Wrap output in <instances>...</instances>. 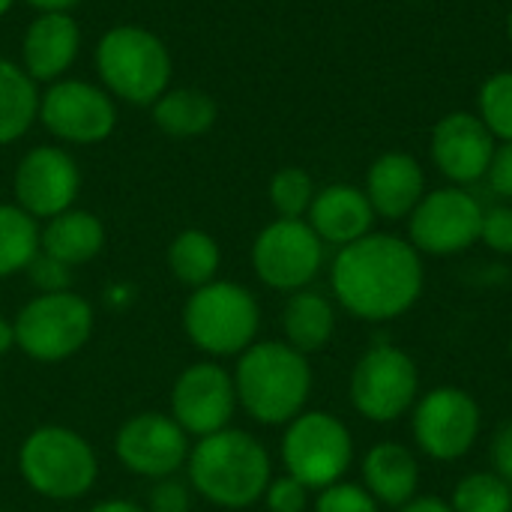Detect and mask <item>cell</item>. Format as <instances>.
I'll return each mask as SVG.
<instances>
[{
  "label": "cell",
  "instance_id": "obj_1",
  "mask_svg": "<svg viewBox=\"0 0 512 512\" xmlns=\"http://www.w3.org/2000/svg\"><path fill=\"white\" fill-rule=\"evenodd\" d=\"M330 285L354 318L393 321L420 300L426 270L411 240L372 231L339 249Z\"/></svg>",
  "mask_w": 512,
  "mask_h": 512
},
{
  "label": "cell",
  "instance_id": "obj_2",
  "mask_svg": "<svg viewBox=\"0 0 512 512\" xmlns=\"http://www.w3.org/2000/svg\"><path fill=\"white\" fill-rule=\"evenodd\" d=\"M186 465L192 489L225 510L252 507L273 480L264 444L240 429H222L201 438Z\"/></svg>",
  "mask_w": 512,
  "mask_h": 512
},
{
  "label": "cell",
  "instance_id": "obj_3",
  "mask_svg": "<svg viewBox=\"0 0 512 512\" xmlns=\"http://www.w3.org/2000/svg\"><path fill=\"white\" fill-rule=\"evenodd\" d=\"M234 390L237 405L252 420L282 426L303 414L312 393V369L306 354L288 342H255L240 354Z\"/></svg>",
  "mask_w": 512,
  "mask_h": 512
},
{
  "label": "cell",
  "instance_id": "obj_4",
  "mask_svg": "<svg viewBox=\"0 0 512 512\" xmlns=\"http://www.w3.org/2000/svg\"><path fill=\"white\" fill-rule=\"evenodd\" d=\"M24 483L51 501H75L96 483L99 465L93 447L72 429L42 426L30 432L18 450Z\"/></svg>",
  "mask_w": 512,
  "mask_h": 512
},
{
  "label": "cell",
  "instance_id": "obj_5",
  "mask_svg": "<svg viewBox=\"0 0 512 512\" xmlns=\"http://www.w3.org/2000/svg\"><path fill=\"white\" fill-rule=\"evenodd\" d=\"M261 324L258 300L237 282H207L183 306L186 336L213 357H234L255 345Z\"/></svg>",
  "mask_w": 512,
  "mask_h": 512
},
{
  "label": "cell",
  "instance_id": "obj_6",
  "mask_svg": "<svg viewBox=\"0 0 512 512\" xmlns=\"http://www.w3.org/2000/svg\"><path fill=\"white\" fill-rule=\"evenodd\" d=\"M96 63L108 90L135 105L156 102L171 78V57L165 45L141 27L108 30L99 42Z\"/></svg>",
  "mask_w": 512,
  "mask_h": 512
},
{
  "label": "cell",
  "instance_id": "obj_7",
  "mask_svg": "<svg viewBox=\"0 0 512 512\" xmlns=\"http://www.w3.org/2000/svg\"><path fill=\"white\" fill-rule=\"evenodd\" d=\"M15 348L42 363L78 354L93 333V309L72 291L33 297L12 321Z\"/></svg>",
  "mask_w": 512,
  "mask_h": 512
},
{
  "label": "cell",
  "instance_id": "obj_8",
  "mask_svg": "<svg viewBox=\"0 0 512 512\" xmlns=\"http://www.w3.org/2000/svg\"><path fill=\"white\" fill-rule=\"evenodd\" d=\"M354 459L348 426L327 411H303L288 423L282 462L306 489H327L345 477Z\"/></svg>",
  "mask_w": 512,
  "mask_h": 512
},
{
  "label": "cell",
  "instance_id": "obj_9",
  "mask_svg": "<svg viewBox=\"0 0 512 512\" xmlns=\"http://www.w3.org/2000/svg\"><path fill=\"white\" fill-rule=\"evenodd\" d=\"M420 372L396 345L369 348L351 372V402L372 423H393L417 405Z\"/></svg>",
  "mask_w": 512,
  "mask_h": 512
},
{
  "label": "cell",
  "instance_id": "obj_10",
  "mask_svg": "<svg viewBox=\"0 0 512 512\" xmlns=\"http://www.w3.org/2000/svg\"><path fill=\"white\" fill-rule=\"evenodd\" d=\"M483 414L462 387H435L411 408V432L417 447L438 462L462 459L480 438Z\"/></svg>",
  "mask_w": 512,
  "mask_h": 512
},
{
  "label": "cell",
  "instance_id": "obj_11",
  "mask_svg": "<svg viewBox=\"0 0 512 512\" xmlns=\"http://www.w3.org/2000/svg\"><path fill=\"white\" fill-rule=\"evenodd\" d=\"M483 207L462 189L447 186L426 192L408 216V240L420 255H456L480 240Z\"/></svg>",
  "mask_w": 512,
  "mask_h": 512
},
{
  "label": "cell",
  "instance_id": "obj_12",
  "mask_svg": "<svg viewBox=\"0 0 512 512\" xmlns=\"http://www.w3.org/2000/svg\"><path fill=\"white\" fill-rule=\"evenodd\" d=\"M324 264V243L303 219H276L252 246L258 279L276 291H303Z\"/></svg>",
  "mask_w": 512,
  "mask_h": 512
},
{
  "label": "cell",
  "instance_id": "obj_13",
  "mask_svg": "<svg viewBox=\"0 0 512 512\" xmlns=\"http://www.w3.org/2000/svg\"><path fill=\"white\" fill-rule=\"evenodd\" d=\"M114 453L120 465H126L138 477L162 480L174 477L186 462H189V435L183 426L159 411H144L129 417L117 438H114Z\"/></svg>",
  "mask_w": 512,
  "mask_h": 512
},
{
  "label": "cell",
  "instance_id": "obj_14",
  "mask_svg": "<svg viewBox=\"0 0 512 512\" xmlns=\"http://www.w3.org/2000/svg\"><path fill=\"white\" fill-rule=\"evenodd\" d=\"M237 411L234 375L216 363H192L180 372L171 393V417L186 435L207 438L228 429Z\"/></svg>",
  "mask_w": 512,
  "mask_h": 512
},
{
  "label": "cell",
  "instance_id": "obj_15",
  "mask_svg": "<svg viewBox=\"0 0 512 512\" xmlns=\"http://www.w3.org/2000/svg\"><path fill=\"white\" fill-rule=\"evenodd\" d=\"M495 147V135L471 111H450L432 129V162L453 186L483 180Z\"/></svg>",
  "mask_w": 512,
  "mask_h": 512
},
{
  "label": "cell",
  "instance_id": "obj_16",
  "mask_svg": "<svg viewBox=\"0 0 512 512\" xmlns=\"http://www.w3.org/2000/svg\"><path fill=\"white\" fill-rule=\"evenodd\" d=\"M42 123L66 141L93 144L111 135L114 105L111 99L87 81H60L39 102Z\"/></svg>",
  "mask_w": 512,
  "mask_h": 512
},
{
  "label": "cell",
  "instance_id": "obj_17",
  "mask_svg": "<svg viewBox=\"0 0 512 512\" xmlns=\"http://www.w3.org/2000/svg\"><path fill=\"white\" fill-rule=\"evenodd\" d=\"M78 195V168L69 153L57 147L30 150L15 171V201L33 219H51L72 207Z\"/></svg>",
  "mask_w": 512,
  "mask_h": 512
},
{
  "label": "cell",
  "instance_id": "obj_18",
  "mask_svg": "<svg viewBox=\"0 0 512 512\" xmlns=\"http://www.w3.org/2000/svg\"><path fill=\"white\" fill-rule=\"evenodd\" d=\"M366 198L375 216L408 219L426 195V174L411 153L393 150L378 156L366 174Z\"/></svg>",
  "mask_w": 512,
  "mask_h": 512
},
{
  "label": "cell",
  "instance_id": "obj_19",
  "mask_svg": "<svg viewBox=\"0 0 512 512\" xmlns=\"http://www.w3.org/2000/svg\"><path fill=\"white\" fill-rule=\"evenodd\" d=\"M309 225L321 237V243H333L342 249L372 234L375 210L363 189L348 183H333L315 192V201L309 207Z\"/></svg>",
  "mask_w": 512,
  "mask_h": 512
},
{
  "label": "cell",
  "instance_id": "obj_20",
  "mask_svg": "<svg viewBox=\"0 0 512 512\" xmlns=\"http://www.w3.org/2000/svg\"><path fill=\"white\" fill-rule=\"evenodd\" d=\"M78 54V27L66 12H42L24 36V72L36 81L57 78Z\"/></svg>",
  "mask_w": 512,
  "mask_h": 512
},
{
  "label": "cell",
  "instance_id": "obj_21",
  "mask_svg": "<svg viewBox=\"0 0 512 512\" xmlns=\"http://www.w3.org/2000/svg\"><path fill=\"white\" fill-rule=\"evenodd\" d=\"M363 486L378 504L402 510L417 498V486H420L417 456L396 441L372 447L363 459Z\"/></svg>",
  "mask_w": 512,
  "mask_h": 512
},
{
  "label": "cell",
  "instance_id": "obj_22",
  "mask_svg": "<svg viewBox=\"0 0 512 512\" xmlns=\"http://www.w3.org/2000/svg\"><path fill=\"white\" fill-rule=\"evenodd\" d=\"M105 243L102 222L84 210H63L48 219L45 231H39V249L69 267H78L99 255Z\"/></svg>",
  "mask_w": 512,
  "mask_h": 512
},
{
  "label": "cell",
  "instance_id": "obj_23",
  "mask_svg": "<svg viewBox=\"0 0 512 512\" xmlns=\"http://www.w3.org/2000/svg\"><path fill=\"white\" fill-rule=\"evenodd\" d=\"M282 330L285 342L300 354H315L327 348L336 330L333 303L318 291H294L282 309Z\"/></svg>",
  "mask_w": 512,
  "mask_h": 512
},
{
  "label": "cell",
  "instance_id": "obj_24",
  "mask_svg": "<svg viewBox=\"0 0 512 512\" xmlns=\"http://www.w3.org/2000/svg\"><path fill=\"white\" fill-rule=\"evenodd\" d=\"M36 111L39 96L33 78L21 66L0 60V144H9L18 135H24Z\"/></svg>",
  "mask_w": 512,
  "mask_h": 512
},
{
  "label": "cell",
  "instance_id": "obj_25",
  "mask_svg": "<svg viewBox=\"0 0 512 512\" xmlns=\"http://www.w3.org/2000/svg\"><path fill=\"white\" fill-rule=\"evenodd\" d=\"M153 120L162 132L177 138L201 135L216 120V102L201 90H168L156 99Z\"/></svg>",
  "mask_w": 512,
  "mask_h": 512
},
{
  "label": "cell",
  "instance_id": "obj_26",
  "mask_svg": "<svg viewBox=\"0 0 512 512\" xmlns=\"http://www.w3.org/2000/svg\"><path fill=\"white\" fill-rule=\"evenodd\" d=\"M219 246L210 234L198 231V228H189L183 234L174 237L171 249H168V264L174 270V276L183 282V285H192V288H201L207 282L216 279V270H219Z\"/></svg>",
  "mask_w": 512,
  "mask_h": 512
},
{
  "label": "cell",
  "instance_id": "obj_27",
  "mask_svg": "<svg viewBox=\"0 0 512 512\" xmlns=\"http://www.w3.org/2000/svg\"><path fill=\"white\" fill-rule=\"evenodd\" d=\"M36 252H39V228L33 216L24 213L18 204H0V279L27 270Z\"/></svg>",
  "mask_w": 512,
  "mask_h": 512
},
{
  "label": "cell",
  "instance_id": "obj_28",
  "mask_svg": "<svg viewBox=\"0 0 512 512\" xmlns=\"http://www.w3.org/2000/svg\"><path fill=\"white\" fill-rule=\"evenodd\" d=\"M450 507L453 512H512V489L495 471H477L459 480Z\"/></svg>",
  "mask_w": 512,
  "mask_h": 512
},
{
  "label": "cell",
  "instance_id": "obj_29",
  "mask_svg": "<svg viewBox=\"0 0 512 512\" xmlns=\"http://www.w3.org/2000/svg\"><path fill=\"white\" fill-rule=\"evenodd\" d=\"M480 120L495 141H512V72H495L483 81L477 96Z\"/></svg>",
  "mask_w": 512,
  "mask_h": 512
},
{
  "label": "cell",
  "instance_id": "obj_30",
  "mask_svg": "<svg viewBox=\"0 0 512 512\" xmlns=\"http://www.w3.org/2000/svg\"><path fill=\"white\" fill-rule=\"evenodd\" d=\"M270 201L279 219H303L315 201V183L303 168H282L270 180Z\"/></svg>",
  "mask_w": 512,
  "mask_h": 512
},
{
  "label": "cell",
  "instance_id": "obj_31",
  "mask_svg": "<svg viewBox=\"0 0 512 512\" xmlns=\"http://www.w3.org/2000/svg\"><path fill=\"white\" fill-rule=\"evenodd\" d=\"M315 512H378V501L366 492V486L339 480L321 489L315 501Z\"/></svg>",
  "mask_w": 512,
  "mask_h": 512
},
{
  "label": "cell",
  "instance_id": "obj_32",
  "mask_svg": "<svg viewBox=\"0 0 512 512\" xmlns=\"http://www.w3.org/2000/svg\"><path fill=\"white\" fill-rule=\"evenodd\" d=\"M72 267L45 255L42 249L36 252V258L27 264V273L33 279V285L42 291V294H60V291H69V282H72Z\"/></svg>",
  "mask_w": 512,
  "mask_h": 512
},
{
  "label": "cell",
  "instance_id": "obj_33",
  "mask_svg": "<svg viewBox=\"0 0 512 512\" xmlns=\"http://www.w3.org/2000/svg\"><path fill=\"white\" fill-rule=\"evenodd\" d=\"M480 240L498 255H512V204H498V207L483 210Z\"/></svg>",
  "mask_w": 512,
  "mask_h": 512
},
{
  "label": "cell",
  "instance_id": "obj_34",
  "mask_svg": "<svg viewBox=\"0 0 512 512\" xmlns=\"http://www.w3.org/2000/svg\"><path fill=\"white\" fill-rule=\"evenodd\" d=\"M264 501H267L270 512H303L309 504V489L300 480H294L291 474H285V477L270 480Z\"/></svg>",
  "mask_w": 512,
  "mask_h": 512
},
{
  "label": "cell",
  "instance_id": "obj_35",
  "mask_svg": "<svg viewBox=\"0 0 512 512\" xmlns=\"http://www.w3.org/2000/svg\"><path fill=\"white\" fill-rule=\"evenodd\" d=\"M192 504V495H189V486L174 480V477H162L156 480V486L150 489V501H147V510L150 512H189Z\"/></svg>",
  "mask_w": 512,
  "mask_h": 512
},
{
  "label": "cell",
  "instance_id": "obj_36",
  "mask_svg": "<svg viewBox=\"0 0 512 512\" xmlns=\"http://www.w3.org/2000/svg\"><path fill=\"white\" fill-rule=\"evenodd\" d=\"M486 180H489L495 195L512 201V141H501L495 147L489 171H486Z\"/></svg>",
  "mask_w": 512,
  "mask_h": 512
},
{
  "label": "cell",
  "instance_id": "obj_37",
  "mask_svg": "<svg viewBox=\"0 0 512 512\" xmlns=\"http://www.w3.org/2000/svg\"><path fill=\"white\" fill-rule=\"evenodd\" d=\"M492 462H495V474L512 489V423H504L498 429L492 444Z\"/></svg>",
  "mask_w": 512,
  "mask_h": 512
},
{
  "label": "cell",
  "instance_id": "obj_38",
  "mask_svg": "<svg viewBox=\"0 0 512 512\" xmlns=\"http://www.w3.org/2000/svg\"><path fill=\"white\" fill-rule=\"evenodd\" d=\"M399 512H453V507L447 501H441V498H414Z\"/></svg>",
  "mask_w": 512,
  "mask_h": 512
},
{
  "label": "cell",
  "instance_id": "obj_39",
  "mask_svg": "<svg viewBox=\"0 0 512 512\" xmlns=\"http://www.w3.org/2000/svg\"><path fill=\"white\" fill-rule=\"evenodd\" d=\"M90 512H147L141 504H135V501H120V498H111V501H102V504H96Z\"/></svg>",
  "mask_w": 512,
  "mask_h": 512
},
{
  "label": "cell",
  "instance_id": "obj_40",
  "mask_svg": "<svg viewBox=\"0 0 512 512\" xmlns=\"http://www.w3.org/2000/svg\"><path fill=\"white\" fill-rule=\"evenodd\" d=\"M9 348H15V330H12V324L0 315V357H3Z\"/></svg>",
  "mask_w": 512,
  "mask_h": 512
},
{
  "label": "cell",
  "instance_id": "obj_41",
  "mask_svg": "<svg viewBox=\"0 0 512 512\" xmlns=\"http://www.w3.org/2000/svg\"><path fill=\"white\" fill-rule=\"evenodd\" d=\"M27 3H33V6H39L42 12H63V9H69V6H75L78 0H27Z\"/></svg>",
  "mask_w": 512,
  "mask_h": 512
},
{
  "label": "cell",
  "instance_id": "obj_42",
  "mask_svg": "<svg viewBox=\"0 0 512 512\" xmlns=\"http://www.w3.org/2000/svg\"><path fill=\"white\" fill-rule=\"evenodd\" d=\"M507 36H510V45H512V9H510V15H507Z\"/></svg>",
  "mask_w": 512,
  "mask_h": 512
},
{
  "label": "cell",
  "instance_id": "obj_43",
  "mask_svg": "<svg viewBox=\"0 0 512 512\" xmlns=\"http://www.w3.org/2000/svg\"><path fill=\"white\" fill-rule=\"evenodd\" d=\"M9 6H12V0H0V15H3V12H6Z\"/></svg>",
  "mask_w": 512,
  "mask_h": 512
},
{
  "label": "cell",
  "instance_id": "obj_44",
  "mask_svg": "<svg viewBox=\"0 0 512 512\" xmlns=\"http://www.w3.org/2000/svg\"><path fill=\"white\" fill-rule=\"evenodd\" d=\"M510 357H512V339H510Z\"/></svg>",
  "mask_w": 512,
  "mask_h": 512
}]
</instances>
